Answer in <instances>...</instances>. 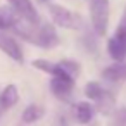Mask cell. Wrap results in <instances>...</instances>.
I'll return each mask as SVG.
<instances>
[{"label":"cell","instance_id":"1","mask_svg":"<svg viewBox=\"0 0 126 126\" xmlns=\"http://www.w3.org/2000/svg\"><path fill=\"white\" fill-rule=\"evenodd\" d=\"M12 35L23 38L24 42L35 45V47H42V48H54L61 43V38L54 28V24L50 23H40V24H31L24 19H21L14 30Z\"/></svg>","mask_w":126,"mask_h":126},{"label":"cell","instance_id":"2","mask_svg":"<svg viewBox=\"0 0 126 126\" xmlns=\"http://www.w3.org/2000/svg\"><path fill=\"white\" fill-rule=\"evenodd\" d=\"M47 9H48V14H50V17H52L55 26L64 28V30H71V31L81 30L83 19H81V16H78L71 9H67V7L61 5V4H54V2H48Z\"/></svg>","mask_w":126,"mask_h":126},{"label":"cell","instance_id":"3","mask_svg":"<svg viewBox=\"0 0 126 126\" xmlns=\"http://www.w3.org/2000/svg\"><path fill=\"white\" fill-rule=\"evenodd\" d=\"M88 14L93 31L98 36H104L109 28L110 17V4L109 0H88Z\"/></svg>","mask_w":126,"mask_h":126},{"label":"cell","instance_id":"4","mask_svg":"<svg viewBox=\"0 0 126 126\" xmlns=\"http://www.w3.org/2000/svg\"><path fill=\"white\" fill-rule=\"evenodd\" d=\"M85 95L95 102V109L102 114H109L116 105V97L97 81H88L85 85Z\"/></svg>","mask_w":126,"mask_h":126},{"label":"cell","instance_id":"5","mask_svg":"<svg viewBox=\"0 0 126 126\" xmlns=\"http://www.w3.org/2000/svg\"><path fill=\"white\" fill-rule=\"evenodd\" d=\"M107 54L116 62H123L126 59V19L119 23L114 35L107 40Z\"/></svg>","mask_w":126,"mask_h":126},{"label":"cell","instance_id":"6","mask_svg":"<svg viewBox=\"0 0 126 126\" xmlns=\"http://www.w3.org/2000/svg\"><path fill=\"white\" fill-rule=\"evenodd\" d=\"M7 4L19 14L21 19L31 23V24H40L42 19H40V14L35 7V4L31 0H7Z\"/></svg>","mask_w":126,"mask_h":126},{"label":"cell","instance_id":"7","mask_svg":"<svg viewBox=\"0 0 126 126\" xmlns=\"http://www.w3.org/2000/svg\"><path fill=\"white\" fill-rule=\"evenodd\" d=\"M0 50H2L7 57H11L12 61L19 62V64L24 62V52H23L21 45L7 31H0Z\"/></svg>","mask_w":126,"mask_h":126},{"label":"cell","instance_id":"8","mask_svg":"<svg viewBox=\"0 0 126 126\" xmlns=\"http://www.w3.org/2000/svg\"><path fill=\"white\" fill-rule=\"evenodd\" d=\"M74 90V81L67 78H52L50 79V92L59 100H69Z\"/></svg>","mask_w":126,"mask_h":126},{"label":"cell","instance_id":"9","mask_svg":"<svg viewBox=\"0 0 126 126\" xmlns=\"http://www.w3.org/2000/svg\"><path fill=\"white\" fill-rule=\"evenodd\" d=\"M31 66H33L35 69H38V71H42V73L52 76V78H67V79H71V78L62 71V67H61L59 62H50V61H47V59H33V61H31ZM73 81H74V79H73Z\"/></svg>","mask_w":126,"mask_h":126},{"label":"cell","instance_id":"10","mask_svg":"<svg viewBox=\"0 0 126 126\" xmlns=\"http://www.w3.org/2000/svg\"><path fill=\"white\" fill-rule=\"evenodd\" d=\"M19 102V90L16 85H7L0 92V116Z\"/></svg>","mask_w":126,"mask_h":126},{"label":"cell","instance_id":"11","mask_svg":"<svg viewBox=\"0 0 126 126\" xmlns=\"http://www.w3.org/2000/svg\"><path fill=\"white\" fill-rule=\"evenodd\" d=\"M19 21H21L19 14L9 4L0 5V31H12Z\"/></svg>","mask_w":126,"mask_h":126},{"label":"cell","instance_id":"12","mask_svg":"<svg viewBox=\"0 0 126 126\" xmlns=\"http://www.w3.org/2000/svg\"><path fill=\"white\" fill-rule=\"evenodd\" d=\"M102 78L105 81H112V83L126 79V64L124 62H114L110 66L104 67L102 69Z\"/></svg>","mask_w":126,"mask_h":126},{"label":"cell","instance_id":"13","mask_svg":"<svg viewBox=\"0 0 126 126\" xmlns=\"http://www.w3.org/2000/svg\"><path fill=\"white\" fill-rule=\"evenodd\" d=\"M43 116H45V107H43V105L30 104V105L23 110V114H21V121H23V124H31V123L40 121Z\"/></svg>","mask_w":126,"mask_h":126},{"label":"cell","instance_id":"14","mask_svg":"<svg viewBox=\"0 0 126 126\" xmlns=\"http://www.w3.org/2000/svg\"><path fill=\"white\" fill-rule=\"evenodd\" d=\"M93 114H95V110H93L92 104H88V102H79V104H76V107H74L76 121L81 123V124H88V123L93 119Z\"/></svg>","mask_w":126,"mask_h":126},{"label":"cell","instance_id":"15","mask_svg":"<svg viewBox=\"0 0 126 126\" xmlns=\"http://www.w3.org/2000/svg\"><path fill=\"white\" fill-rule=\"evenodd\" d=\"M59 64H61L62 71H64L71 79L76 81V78H78L79 73H81V66H79L76 61H73V59H62V61H59Z\"/></svg>","mask_w":126,"mask_h":126},{"label":"cell","instance_id":"16","mask_svg":"<svg viewBox=\"0 0 126 126\" xmlns=\"http://www.w3.org/2000/svg\"><path fill=\"white\" fill-rule=\"evenodd\" d=\"M114 126H126V107L116 110V114H114Z\"/></svg>","mask_w":126,"mask_h":126},{"label":"cell","instance_id":"17","mask_svg":"<svg viewBox=\"0 0 126 126\" xmlns=\"http://www.w3.org/2000/svg\"><path fill=\"white\" fill-rule=\"evenodd\" d=\"M23 126H26V124H23Z\"/></svg>","mask_w":126,"mask_h":126}]
</instances>
